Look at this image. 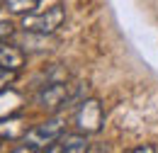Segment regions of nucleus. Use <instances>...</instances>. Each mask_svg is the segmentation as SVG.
<instances>
[{"label": "nucleus", "mask_w": 158, "mask_h": 153, "mask_svg": "<svg viewBox=\"0 0 158 153\" xmlns=\"http://www.w3.org/2000/svg\"><path fill=\"white\" fill-rule=\"evenodd\" d=\"M63 19H66V5H54L37 15H24L22 27L29 32H39V34H54L63 24Z\"/></svg>", "instance_id": "f257e3e1"}, {"label": "nucleus", "mask_w": 158, "mask_h": 153, "mask_svg": "<svg viewBox=\"0 0 158 153\" xmlns=\"http://www.w3.org/2000/svg\"><path fill=\"white\" fill-rule=\"evenodd\" d=\"M63 129H66V122L59 119V117H54V119H46V122L37 124L34 129H29L24 134V141L29 146H34L37 151L39 148H49L54 141H59L61 136H63Z\"/></svg>", "instance_id": "f03ea898"}, {"label": "nucleus", "mask_w": 158, "mask_h": 153, "mask_svg": "<svg viewBox=\"0 0 158 153\" xmlns=\"http://www.w3.org/2000/svg\"><path fill=\"white\" fill-rule=\"evenodd\" d=\"M102 119H105V112H102V105L98 100H83L76 112V126L85 134H98L102 129Z\"/></svg>", "instance_id": "7ed1b4c3"}, {"label": "nucleus", "mask_w": 158, "mask_h": 153, "mask_svg": "<svg viewBox=\"0 0 158 153\" xmlns=\"http://www.w3.org/2000/svg\"><path fill=\"white\" fill-rule=\"evenodd\" d=\"M68 100H71V90H68L66 83L44 85L39 93H37V97H34V102L39 105L41 110H46V112H56L59 107H66Z\"/></svg>", "instance_id": "20e7f679"}, {"label": "nucleus", "mask_w": 158, "mask_h": 153, "mask_svg": "<svg viewBox=\"0 0 158 153\" xmlns=\"http://www.w3.org/2000/svg\"><path fill=\"white\" fill-rule=\"evenodd\" d=\"M49 153H56V151H63V153H85L90 151V143L83 134H63L59 141H54L49 148Z\"/></svg>", "instance_id": "39448f33"}, {"label": "nucleus", "mask_w": 158, "mask_h": 153, "mask_svg": "<svg viewBox=\"0 0 158 153\" xmlns=\"http://www.w3.org/2000/svg\"><path fill=\"white\" fill-rule=\"evenodd\" d=\"M0 66L2 68H10V71H20L22 66H24V49H22L20 44L15 46V44L2 41L0 44Z\"/></svg>", "instance_id": "423d86ee"}, {"label": "nucleus", "mask_w": 158, "mask_h": 153, "mask_svg": "<svg viewBox=\"0 0 158 153\" xmlns=\"http://www.w3.org/2000/svg\"><path fill=\"white\" fill-rule=\"evenodd\" d=\"M22 110V95L12 88H5L0 90V119H7V117H15Z\"/></svg>", "instance_id": "0eeeda50"}, {"label": "nucleus", "mask_w": 158, "mask_h": 153, "mask_svg": "<svg viewBox=\"0 0 158 153\" xmlns=\"http://www.w3.org/2000/svg\"><path fill=\"white\" fill-rule=\"evenodd\" d=\"M17 44H20L27 54H39V51H46V49H49V34H39V32L24 29V34L17 39Z\"/></svg>", "instance_id": "6e6552de"}, {"label": "nucleus", "mask_w": 158, "mask_h": 153, "mask_svg": "<svg viewBox=\"0 0 158 153\" xmlns=\"http://www.w3.org/2000/svg\"><path fill=\"white\" fill-rule=\"evenodd\" d=\"M22 122L15 119V117H7V119H0V139H20L24 134V129L20 126Z\"/></svg>", "instance_id": "1a4fd4ad"}, {"label": "nucleus", "mask_w": 158, "mask_h": 153, "mask_svg": "<svg viewBox=\"0 0 158 153\" xmlns=\"http://www.w3.org/2000/svg\"><path fill=\"white\" fill-rule=\"evenodd\" d=\"M41 0H5V7L12 12V15H27L32 12Z\"/></svg>", "instance_id": "9d476101"}, {"label": "nucleus", "mask_w": 158, "mask_h": 153, "mask_svg": "<svg viewBox=\"0 0 158 153\" xmlns=\"http://www.w3.org/2000/svg\"><path fill=\"white\" fill-rule=\"evenodd\" d=\"M12 37H15V27L10 22H0V44L2 41H10Z\"/></svg>", "instance_id": "9b49d317"}, {"label": "nucleus", "mask_w": 158, "mask_h": 153, "mask_svg": "<svg viewBox=\"0 0 158 153\" xmlns=\"http://www.w3.org/2000/svg\"><path fill=\"white\" fill-rule=\"evenodd\" d=\"M12 80H15V71H10V68H2V66H0V90H5Z\"/></svg>", "instance_id": "f8f14e48"}, {"label": "nucleus", "mask_w": 158, "mask_h": 153, "mask_svg": "<svg viewBox=\"0 0 158 153\" xmlns=\"http://www.w3.org/2000/svg\"><path fill=\"white\" fill-rule=\"evenodd\" d=\"M156 148L153 146H139V148H134V153H153Z\"/></svg>", "instance_id": "ddd939ff"}, {"label": "nucleus", "mask_w": 158, "mask_h": 153, "mask_svg": "<svg viewBox=\"0 0 158 153\" xmlns=\"http://www.w3.org/2000/svg\"><path fill=\"white\" fill-rule=\"evenodd\" d=\"M2 5H5V0H0V7H2Z\"/></svg>", "instance_id": "4468645a"}]
</instances>
